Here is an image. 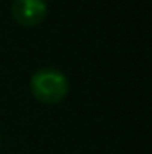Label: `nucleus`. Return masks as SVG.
I'll list each match as a JSON object with an SVG mask.
<instances>
[{
  "mask_svg": "<svg viewBox=\"0 0 152 154\" xmlns=\"http://www.w3.org/2000/svg\"><path fill=\"white\" fill-rule=\"evenodd\" d=\"M31 93L41 104H59L66 99L70 91V82L66 75L57 68H39L31 77Z\"/></svg>",
  "mask_w": 152,
  "mask_h": 154,
  "instance_id": "nucleus-1",
  "label": "nucleus"
},
{
  "mask_svg": "<svg viewBox=\"0 0 152 154\" xmlns=\"http://www.w3.org/2000/svg\"><path fill=\"white\" fill-rule=\"evenodd\" d=\"M48 13L45 0H13L11 16L18 25L36 27L39 25Z\"/></svg>",
  "mask_w": 152,
  "mask_h": 154,
  "instance_id": "nucleus-2",
  "label": "nucleus"
},
{
  "mask_svg": "<svg viewBox=\"0 0 152 154\" xmlns=\"http://www.w3.org/2000/svg\"><path fill=\"white\" fill-rule=\"evenodd\" d=\"M0 143H2V133H0Z\"/></svg>",
  "mask_w": 152,
  "mask_h": 154,
  "instance_id": "nucleus-3",
  "label": "nucleus"
}]
</instances>
